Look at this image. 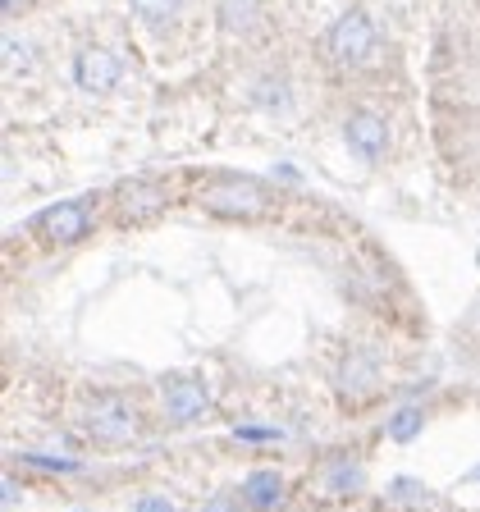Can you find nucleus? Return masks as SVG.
<instances>
[{
    "instance_id": "obj_1",
    "label": "nucleus",
    "mask_w": 480,
    "mask_h": 512,
    "mask_svg": "<svg viewBox=\"0 0 480 512\" xmlns=\"http://www.w3.org/2000/svg\"><path fill=\"white\" fill-rule=\"evenodd\" d=\"M325 46H330V60L343 64V69H357V64L371 60L375 51V23L366 10H348L334 19L330 37H325Z\"/></svg>"
},
{
    "instance_id": "obj_2",
    "label": "nucleus",
    "mask_w": 480,
    "mask_h": 512,
    "mask_svg": "<svg viewBox=\"0 0 480 512\" xmlns=\"http://www.w3.org/2000/svg\"><path fill=\"white\" fill-rule=\"evenodd\" d=\"M202 206L220 220H256L266 211V192L261 183L252 179H229V183H215V188L202 192Z\"/></svg>"
},
{
    "instance_id": "obj_3",
    "label": "nucleus",
    "mask_w": 480,
    "mask_h": 512,
    "mask_svg": "<svg viewBox=\"0 0 480 512\" xmlns=\"http://www.w3.org/2000/svg\"><path fill=\"white\" fill-rule=\"evenodd\" d=\"M119 74H124V64H119V55L106 51V46H83V51L74 55V83L92 96L110 92V87L119 83Z\"/></svg>"
},
{
    "instance_id": "obj_4",
    "label": "nucleus",
    "mask_w": 480,
    "mask_h": 512,
    "mask_svg": "<svg viewBox=\"0 0 480 512\" xmlns=\"http://www.w3.org/2000/svg\"><path fill=\"white\" fill-rule=\"evenodd\" d=\"M87 426H92V439H101V444H133L138 439V416H133V407L124 398H101L92 407Z\"/></svg>"
},
{
    "instance_id": "obj_5",
    "label": "nucleus",
    "mask_w": 480,
    "mask_h": 512,
    "mask_svg": "<svg viewBox=\"0 0 480 512\" xmlns=\"http://www.w3.org/2000/svg\"><path fill=\"white\" fill-rule=\"evenodd\" d=\"M37 229H42L51 243H78V238L92 229V206L87 202H55L37 215Z\"/></svg>"
},
{
    "instance_id": "obj_6",
    "label": "nucleus",
    "mask_w": 480,
    "mask_h": 512,
    "mask_svg": "<svg viewBox=\"0 0 480 512\" xmlns=\"http://www.w3.org/2000/svg\"><path fill=\"white\" fill-rule=\"evenodd\" d=\"M115 202H119V215H124V220L142 224V220H156V215L170 206V192L151 179H133V183H119Z\"/></svg>"
},
{
    "instance_id": "obj_7",
    "label": "nucleus",
    "mask_w": 480,
    "mask_h": 512,
    "mask_svg": "<svg viewBox=\"0 0 480 512\" xmlns=\"http://www.w3.org/2000/svg\"><path fill=\"white\" fill-rule=\"evenodd\" d=\"M160 394H165V416L174 426H188V421H197L206 412V389L192 375H170L160 384Z\"/></svg>"
},
{
    "instance_id": "obj_8",
    "label": "nucleus",
    "mask_w": 480,
    "mask_h": 512,
    "mask_svg": "<svg viewBox=\"0 0 480 512\" xmlns=\"http://www.w3.org/2000/svg\"><path fill=\"white\" fill-rule=\"evenodd\" d=\"M343 138H348V147L362 160H380L384 147H389V128H384V119L375 110H357L348 119V128H343Z\"/></svg>"
},
{
    "instance_id": "obj_9",
    "label": "nucleus",
    "mask_w": 480,
    "mask_h": 512,
    "mask_svg": "<svg viewBox=\"0 0 480 512\" xmlns=\"http://www.w3.org/2000/svg\"><path fill=\"white\" fill-rule=\"evenodd\" d=\"M215 19L229 37H252L266 19V5L261 0H215Z\"/></svg>"
},
{
    "instance_id": "obj_10",
    "label": "nucleus",
    "mask_w": 480,
    "mask_h": 512,
    "mask_svg": "<svg viewBox=\"0 0 480 512\" xmlns=\"http://www.w3.org/2000/svg\"><path fill=\"white\" fill-rule=\"evenodd\" d=\"M284 499V476L279 471H252L243 485V503L247 508H275Z\"/></svg>"
},
{
    "instance_id": "obj_11",
    "label": "nucleus",
    "mask_w": 480,
    "mask_h": 512,
    "mask_svg": "<svg viewBox=\"0 0 480 512\" xmlns=\"http://www.w3.org/2000/svg\"><path fill=\"white\" fill-rule=\"evenodd\" d=\"M252 101H256L261 110H270V115H284V110L293 106V96H288V83H284V78H275V74L261 78V83L252 87Z\"/></svg>"
},
{
    "instance_id": "obj_12",
    "label": "nucleus",
    "mask_w": 480,
    "mask_h": 512,
    "mask_svg": "<svg viewBox=\"0 0 480 512\" xmlns=\"http://www.w3.org/2000/svg\"><path fill=\"white\" fill-rule=\"evenodd\" d=\"M421 426H426V412L412 403H403L394 416H389V439H398V444H412L416 435H421Z\"/></svg>"
},
{
    "instance_id": "obj_13",
    "label": "nucleus",
    "mask_w": 480,
    "mask_h": 512,
    "mask_svg": "<svg viewBox=\"0 0 480 512\" xmlns=\"http://www.w3.org/2000/svg\"><path fill=\"white\" fill-rule=\"evenodd\" d=\"M32 60H37V55H32V46L23 42V37H5V78H23V74H32Z\"/></svg>"
},
{
    "instance_id": "obj_14",
    "label": "nucleus",
    "mask_w": 480,
    "mask_h": 512,
    "mask_svg": "<svg viewBox=\"0 0 480 512\" xmlns=\"http://www.w3.org/2000/svg\"><path fill=\"white\" fill-rule=\"evenodd\" d=\"M325 490L330 494H357L362 490V467H357V462H334L330 476H325Z\"/></svg>"
},
{
    "instance_id": "obj_15",
    "label": "nucleus",
    "mask_w": 480,
    "mask_h": 512,
    "mask_svg": "<svg viewBox=\"0 0 480 512\" xmlns=\"http://www.w3.org/2000/svg\"><path fill=\"white\" fill-rule=\"evenodd\" d=\"M371 384H375L371 357H348V366H343V389H348V394H366Z\"/></svg>"
},
{
    "instance_id": "obj_16",
    "label": "nucleus",
    "mask_w": 480,
    "mask_h": 512,
    "mask_svg": "<svg viewBox=\"0 0 480 512\" xmlns=\"http://www.w3.org/2000/svg\"><path fill=\"white\" fill-rule=\"evenodd\" d=\"M128 5H133V14L147 23H170L174 14L183 10V0H128Z\"/></svg>"
},
{
    "instance_id": "obj_17",
    "label": "nucleus",
    "mask_w": 480,
    "mask_h": 512,
    "mask_svg": "<svg viewBox=\"0 0 480 512\" xmlns=\"http://www.w3.org/2000/svg\"><path fill=\"white\" fill-rule=\"evenodd\" d=\"M389 499H394V503H416V508H426V503H430V490L403 476V480H394V485H389Z\"/></svg>"
},
{
    "instance_id": "obj_18",
    "label": "nucleus",
    "mask_w": 480,
    "mask_h": 512,
    "mask_svg": "<svg viewBox=\"0 0 480 512\" xmlns=\"http://www.w3.org/2000/svg\"><path fill=\"white\" fill-rule=\"evenodd\" d=\"M234 439H243V444H275V439H284V435H279V430H266V426H238Z\"/></svg>"
},
{
    "instance_id": "obj_19",
    "label": "nucleus",
    "mask_w": 480,
    "mask_h": 512,
    "mask_svg": "<svg viewBox=\"0 0 480 512\" xmlns=\"http://www.w3.org/2000/svg\"><path fill=\"white\" fill-rule=\"evenodd\" d=\"M28 467H46V471H78V462L74 458H42V453H28Z\"/></svg>"
},
{
    "instance_id": "obj_20",
    "label": "nucleus",
    "mask_w": 480,
    "mask_h": 512,
    "mask_svg": "<svg viewBox=\"0 0 480 512\" xmlns=\"http://www.w3.org/2000/svg\"><path fill=\"white\" fill-rule=\"evenodd\" d=\"M133 512H174V503L165 494H147V499L133 503Z\"/></svg>"
},
{
    "instance_id": "obj_21",
    "label": "nucleus",
    "mask_w": 480,
    "mask_h": 512,
    "mask_svg": "<svg viewBox=\"0 0 480 512\" xmlns=\"http://www.w3.org/2000/svg\"><path fill=\"white\" fill-rule=\"evenodd\" d=\"M202 512H234V503H229V499H211Z\"/></svg>"
}]
</instances>
